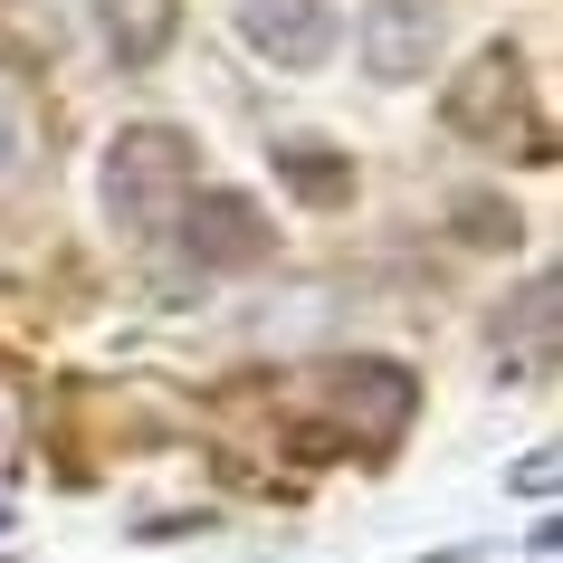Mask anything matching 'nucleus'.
I'll list each match as a JSON object with an SVG mask.
<instances>
[{
  "mask_svg": "<svg viewBox=\"0 0 563 563\" xmlns=\"http://www.w3.org/2000/svg\"><path fill=\"white\" fill-rule=\"evenodd\" d=\"M411 411H420V383L401 363H383V354L325 363V373L306 383V440L334 449V459H383V449H401Z\"/></svg>",
  "mask_w": 563,
  "mask_h": 563,
  "instance_id": "obj_1",
  "label": "nucleus"
},
{
  "mask_svg": "<svg viewBox=\"0 0 563 563\" xmlns=\"http://www.w3.org/2000/svg\"><path fill=\"white\" fill-rule=\"evenodd\" d=\"M516 487H526V497H554V449H526V459H516Z\"/></svg>",
  "mask_w": 563,
  "mask_h": 563,
  "instance_id": "obj_11",
  "label": "nucleus"
},
{
  "mask_svg": "<svg viewBox=\"0 0 563 563\" xmlns=\"http://www.w3.org/2000/svg\"><path fill=\"white\" fill-rule=\"evenodd\" d=\"M277 181L297 191V201H354V153H334V144H316V134H287L277 144Z\"/></svg>",
  "mask_w": 563,
  "mask_h": 563,
  "instance_id": "obj_10",
  "label": "nucleus"
},
{
  "mask_svg": "<svg viewBox=\"0 0 563 563\" xmlns=\"http://www.w3.org/2000/svg\"><path fill=\"white\" fill-rule=\"evenodd\" d=\"M173 249L191 267H210V277H230V267H267L277 258V220H267L249 191H191L181 201V220H173Z\"/></svg>",
  "mask_w": 563,
  "mask_h": 563,
  "instance_id": "obj_4",
  "label": "nucleus"
},
{
  "mask_svg": "<svg viewBox=\"0 0 563 563\" xmlns=\"http://www.w3.org/2000/svg\"><path fill=\"white\" fill-rule=\"evenodd\" d=\"M401 563H468V554H459V544H449V554H401Z\"/></svg>",
  "mask_w": 563,
  "mask_h": 563,
  "instance_id": "obj_12",
  "label": "nucleus"
},
{
  "mask_svg": "<svg viewBox=\"0 0 563 563\" xmlns=\"http://www.w3.org/2000/svg\"><path fill=\"white\" fill-rule=\"evenodd\" d=\"M239 30H249V48L277 67H325L334 58V0H239Z\"/></svg>",
  "mask_w": 563,
  "mask_h": 563,
  "instance_id": "obj_7",
  "label": "nucleus"
},
{
  "mask_svg": "<svg viewBox=\"0 0 563 563\" xmlns=\"http://www.w3.org/2000/svg\"><path fill=\"white\" fill-rule=\"evenodd\" d=\"M191 191H201V144L181 124H124L106 144V220L124 239H173Z\"/></svg>",
  "mask_w": 563,
  "mask_h": 563,
  "instance_id": "obj_2",
  "label": "nucleus"
},
{
  "mask_svg": "<svg viewBox=\"0 0 563 563\" xmlns=\"http://www.w3.org/2000/svg\"><path fill=\"white\" fill-rule=\"evenodd\" d=\"M48 173V96L20 58H0V210L30 201Z\"/></svg>",
  "mask_w": 563,
  "mask_h": 563,
  "instance_id": "obj_6",
  "label": "nucleus"
},
{
  "mask_svg": "<svg viewBox=\"0 0 563 563\" xmlns=\"http://www.w3.org/2000/svg\"><path fill=\"white\" fill-rule=\"evenodd\" d=\"M554 306H563V287H554V267H544L526 297L497 316V354H506V373H526V391L554 383Z\"/></svg>",
  "mask_w": 563,
  "mask_h": 563,
  "instance_id": "obj_8",
  "label": "nucleus"
},
{
  "mask_svg": "<svg viewBox=\"0 0 563 563\" xmlns=\"http://www.w3.org/2000/svg\"><path fill=\"white\" fill-rule=\"evenodd\" d=\"M96 30H106V48L124 67H153L181 30V0H96Z\"/></svg>",
  "mask_w": 563,
  "mask_h": 563,
  "instance_id": "obj_9",
  "label": "nucleus"
},
{
  "mask_svg": "<svg viewBox=\"0 0 563 563\" xmlns=\"http://www.w3.org/2000/svg\"><path fill=\"white\" fill-rule=\"evenodd\" d=\"M354 48H363V77L420 87L430 58H440V10H430V0H373V10L354 20Z\"/></svg>",
  "mask_w": 563,
  "mask_h": 563,
  "instance_id": "obj_5",
  "label": "nucleus"
},
{
  "mask_svg": "<svg viewBox=\"0 0 563 563\" xmlns=\"http://www.w3.org/2000/svg\"><path fill=\"white\" fill-rule=\"evenodd\" d=\"M440 115H449V134H468V144H497V153L516 144L526 163H554V153H544V124H534V87H526V58H516V48H477L468 77H449Z\"/></svg>",
  "mask_w": 563,
  "mask_h": 563,
  "instance_id": "obj_3",
  "label": "nucleus"
}]
</instances>
